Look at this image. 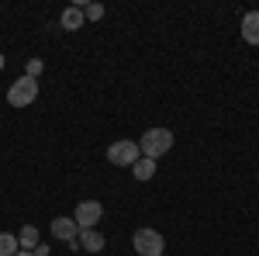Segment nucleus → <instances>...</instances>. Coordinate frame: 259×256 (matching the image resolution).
<instances>
[{
    "instance_id": "obj_15",
    "label": "nucleus",
    "mask_w": 259,
    "mask_h": 256,
    "mask_svg": "<svg viewBox=\"0 0 259 256\" xmlns=\"http://www.w3.org/2000/svg\"><path fill=\"white\" fill-rule=\"evenodd\" d=\"M31 253H35V256H49V246H41V242H38V246H35Z\"/></svg>"
},
{
    "instance_id": "obj_2",
    "label": "nucleus",
    "mask_w": 259,
    "mask_h": 256,
    "mask_svg": "<svg viewBox=\"0 0 259 256\" xmlns=\"http://www.w3.org/2000/svg\"><path fill=\"white\" fill-rule=\"evenodd\" d=\"M38 100V80L31 77H21L11 83V90H7V104L11 107H28V104H35Z\"/></svg>"
},
{
    "instance_id": "obj_5",
    "label": "nucleus",
    "mask_w": 259,
    "mask_h": 256,
    "mask_svg": "<svg viewBox=\"0 0 259 256\" xmlns=\"http://www.w3.org/2000/svg\"><path fill=\"white\" fill-rule=\"evenodd\" d=\"M100 215H104V204L100 201H80L76 204V215H73V222H76V229H97Z\"/></svg>"
},
{
    "instance_id": "obj_3",
    "label": "nucleus",
    "mask_w": 259,
    "mask_h": 256,
    "mask_svg": "<svg viewBox=\"0 0 259 256\" xmlns=\"http://www.w3.org/2000/svg\"><path fill=\"white\" fill-rule=\"evenodd\" d=\"M132 246L139 249V256H162V249H166V242L156 229H139L132 236Z\"/></svg>"
},
{
    "instance_id": "obj_14",
    "label": "nucleus",
    "mask_w": 259,
    "mask_h": 256,
    "mask_svg": "<svg viewBox=\"0 0 259 256\" xmlns=\"http://www.w3.org/2000/svg\"><path fill=\"white\" fill-rule=\"evenodd\" d=\"M41 69H45V62H41V59H28V69H24V77L38 80V77H41Z\"/></svg>"
},
{
    "instance_id": "obj_4",
    "label": "nucleus",
    "mask_w": 259,
    "mask_h": 256,
    "mask_svg": "<svg viewBox=\"0 0 259 256\" xmlns=\"http://www.w3.org/2000/svg\"><path fill=\"white\" fill-rule=\"evenodd\" d=\"M107 159H111L114 166H135V163L142 159L139 142H132V138H121V142H114V145L107 149Z\"/></svg>"
},
{
    "instance_id": "obj_16",
    "label": "nucleus",
    "mask_w": 259,
    "mask_h": 256,
    "mask_svg": "<svg viewBox=\"0 0 259 256\" xmlns=\"http://www.w3.org/2000/svg\"><path fill=\"white\" fill-rule=\"evenodd\" d=\"M14 256H35V253H31V249H18Z\"/></svg>"
},
{
    "instance_id": "obj_13",
    "label": "nucleus",
    "mask_w": 259,
    "mask_h": 256,
    "mask_svg": "<svg viewBox=\"0 0 259 256\" xmlns=\"http://www.w3.org/2000/svg\"><path fill=\"white\" fill-rule=\"evenodd\" d=\"M76 7L83 11V18H87V21H100V18H104V4H83V0H80Z\"/></svg>"
},
{
    "instance_id": "obj_17",
    "label": "nucleus",
    "mask_w": 259,
    "mask_h": 256,
    "mask_svg": "<svg viewBox=\"0 0 259 256\" xmlns=\"http://www.w3.org/2000/svg\"><path fill=\"white\" fill-rule=\"evenodd\" d=\"M0 69H4V56H0Z\"/></svg>"
},
{
    "instance_id": "obj_8",
    "label": "nucleus",
    "mask_w": 259,
    "mask_h": 256,
    "mask_svg": "<svg viewBox=\"0 0 259 256\" xmlns=\"http://www.w3.org/2000/svg\"><path fill=\"white\" fill-rule=\"evenodd\" d=\"M76 239H80V249H87V253H100L104 249V236H100L97 229H83Z\"/></svg>"
},
{
    "instance_id": "obj_7",
    "label": "nucleus",
    "mask_w": 259,
    "mask_h": 256,
    "mask_svg": "<svg viewBox=\"0 0 259 256\" xmlns=\"http://www.w3.org/2000/svg\"><path fill=\"white\" fill-rule=\"evenodd\" d=\"M242 39L249 45H259V11H249L242 18Z\"/></svg>"
},
{
    "instance_id": "obj_1",
    "label": "nucleus",
    "mask_w": 259,
    "mask_h": 256,
    "mask_svg": "<svg viewBox=\"0 0 259 256\" xmlns=\"http://www.w3.org/2000/svg\"><path fill=\"white\" fill-rule=\"evenodd\" d=\"M169 149H173V132H169V128H149V132L139 138V153L145 159H159V156H166Z\"/></svg>"
},
{
    "instance_id": "obj_6",
    "label": "nucleus",
    "mask_w": 259,
    "mask_h": 256,
    "mask_svg": "<svg viewBox=\"0 0 259 256\" xmlns=\"http://www.w3.org/2000/svg\"><path fill=\"white\" fill-rule=\"evenodd\" d=\"M52 236L62 239V242H73V239L80 236V229H76L73 218H56V222H52Z\"/></svg>"
},
{
    "instance_id": "obj_10",
    "label": "nucleus",
    "mask_w": 259,
    "mask_h": 256,
    "mask_svg": "<svg viewBox=\"0 0 259 256\" xmlns=\"http://www.w3.org/2000/svg\"><path fill=\"white\" fill-rule=\"evenodd\" d=\"M132 173H135V180H152L156 177V159H145L142 156L135 166H132Z\"/></svg>"
},
{
    "instance_id": "obj_9",
    "label": "nucleus",
    "mask_w": 259,
    "mask_h": 256,
    "mask_svg": "<svg viewBox=\"0 0 259 256\" xmlns=\"http://www.w3.org/2000/svg\"><path fill=\"white\" fill-rule=\"evenodd\" d=\"M83 21H87V18H83V11L73 4V7H66V11H62L59 28H66V31H76V28H83Z\"/></svg>"
},
{
    "instance_id": "obj_12",
    "label": "nucleus",
    "mask_w": 259,
    "mask_h": 256,
    "mask_svg": "<svg viewBox=\"0 0 259 256\" xmlns=\"http://www.w3.org/2000/svg\"><path fill=\"white\" fill-rule=\"evenodd\" d=\"M21 246H18V236H11V232H0V256H14Z\"/></svg>"
},
{
    "instance_id": "obj_11",
    "label": "nucleus",
    "mask_w": 259,
    "mask_h": 256,
    "mask_svg": "<svg viewBox=\"0 0 259 256\" xmlns=\"http://www.w3.org/2000/svg\"><path fill=\"white\" fill-rule=\"evenodd\" d=\"M18 246L21 249H35V246H38V229H35V225H24L18 232Z\"/></svg>"
}]
</instances>
